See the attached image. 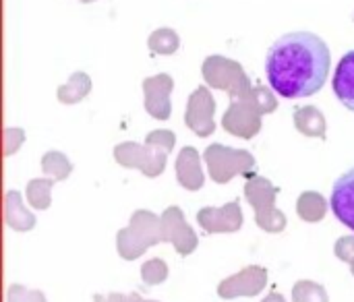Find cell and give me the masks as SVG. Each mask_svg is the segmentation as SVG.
<instances>
[{
	"instance_id": "16",
	"label": "cell",
	"mask_w": 354,
	"mask_h": 302,
	"mask_svg": "<svg viewBox=\"0 0 354 302\" xmlns=\"http://www.w3.org/2000/svg\"><path fill=\"white\" fill-rule=\"evenodd\" d=\"M6 222L12 230H19V232L31 230L35 226V218L23 207L21 197L15 191L6 193Z\"/></svg>"
},
{
	"instance_id": "29",
	"label": "cell",
	"mask_w": 354,
	"mask_h": 302,
	"mask_svg": "<svg viewBox=\"0 0 354 302\" xmlns=\"http://www.w3.org/2000/svg\"><path fill=\"white\" fill-rule=\"evenodd\" d=\"M353 276H354V263H353Z\"/></svg>"
},
{
	"instance_id": "1",
	"label": "cell",
	"mask_w": 354,
	"mask_h": 302,
	"mask_svg": "<svg viewBox=\"0 0 354 302\" xmlns=\"http://www.w3.org/2000/svg\"><path fill=\"white\" fill-rule=\"evenodd\" d=\"M266 73L272 89L282 97H309L326 85L330 75V48L315 33H286L270 48Z\"/></svg>"
},
{
	"instance_id": "18",
	"label": "cell",
	"mask_w": 354,
	"mask_h": 302,
	"mask_svg": "<svg viewBox=\"0 0 354 302\" xmlns=\"http://www.w3.org/2000/svg\"><path fill=\"white\" fill-rule=\"evenodd\" d=\"M297 211L305 222H319L328 211V203L319 193H303L299 197Z\"/></svg>"
},
{
	"instance_id": "8",
	"label": "cell",
	"mask_w": 354,
	"mask_h": 302,
	"mask_svg": "<svg viewBox=\"0 0 354 302\" xmlns=\"http://www.w3.org/2000/svg\"><path fill=\"white\" fill-rule=\"evenodd\" d=\"M214 110H216V102L209 93L207 87H199L191 93L189 97V106H187V116L185 122L187 126L197 133L199 137H207L216 131V122H214Z\"/></svg>"
},
{
	"instance_id": "10",
	"label": "cell",
	"mask_w": 354,
	"mask_h": 302,
	"mask_svg": "<svg viewBox=\"0 0 354 302\" xmlns=\"http://www.w3.org/2000/svg\"><path fill=\"white\" fill-rule=\"evenodd\" d=\"M199 226L207 234H220V232H236L243 226V214L239 201L226 203L224 207H205L197 214Z\"/></svg>"
},
{
	"instance_id": "7",
	"label": "cell",
	"mask_w": 354,
	"mask_h": 302,
	"mask_svg": "<svg viewBox=\"0 0 354 302\" xmlns=\"http://www.w3.org/2000/svg\"><path fill=\"white\" fill-rule=\"evenodd\" d=\"M203 77L207 85L224 89L234 97H243L247 91H251V83L243 66L224 56H209L203 62Z\"/></svg>"
},
{
	"instance_id": "9",
	"label": "cell",
	"mask_w": 354,
	"mask_h": 302,
	"mask_svg": "<svg viewBox=\"0 0 354 302\" xmlns=\"http://www.w3.org/2000/svg\"><path fill=\"white\" fill-rule=\"evenodd\" d=\"M162 232L164 240L172 243L176 253L187 257L197 247V236L191 230V226L185 222V214L178 207H168L162 216Z\"/></svg>"
},
{
	"instance_id": "30",
	"label": "cell",
	"mask_w": 354,
	"mask_h": 302,
	"mask_svg": "<svg viewBox=\"0 0 354 302\" xmlns=\"http://www.w3.org/2000/svg\"><path fill=\"white\" fill-rule=\"evenodd\" d=\"M83 2H89V0H83Z\"/></svg>"
},
{
	"instance_id": "5",
	"label": "cell",
	"mask_w": 354,
	"mask_h": 302,
	"mask_svg": "<svg viewBox=\"0 0 354 302\" xmlns=\"http://www.w3.org/2000/svg\"><path fill=\"white\" fill-rule=\"evenodd\" d=\"M278 187H274L268 178L251 176L245 185V197L255 207L257 226L266 232H282L286 228V216L276 209Z\"/></svg>"
},
{
	"instance_id": "26",
	"label": "cell",
	"mask_w": 354,
	"mask_h": 302,
	"mask_svg": "<svg viewBox=\"0 0 354 302\" xmlns=\"http://www.w3.org/2000/svg\"><path fill=\"white\" fill-rule=\"evenodd\" d=\"M336 257L346 261V263H354V236H344L336 243Z\"/></svg>"
},
{
	"instance_id": "25",
	"label": "cell",
	"mask_w": 354,
	"mask_h": 302,
	"mask_svg": "<svg viewBox=\"0 0 354 302\" xmlns=\"http://www.w3.org/2000/svg\"><path fill=\"white\" fill-rule=\"evenodd\" d=\"M8 302H46L41 292L25 290L23 286H12L8 290Z\"/></svg>"
},
{
	"instance_id": "28",
	"label": "cell",
	"mask_w": 354,
	"mask_h": 302,
	"mask_svg": "<svg viewBox=\"0 0 354 302\" xmlns=\"http://www.w3.org/2000/svg\"><path fill=\"white\" fill-rule=\"evenodd\" d=\"M261 302H286V301H284V296H282V294L272 292V294H268V299H263Z\"/></svg>"
},
{
	"instance_id": "14",
	"label": "cell",
	"mask_w": 354,
	"mask_h": 302,
	"mask_svg": "<svg viewBox=\"0 0 354 302\" xmlns=\"http://www.w3.org/2000/svg\"><path fill=\"white\" fill-rule=\"evenodd\" d=\"M176 178L189 191H199L203 187V172L199 166V153L193 147H185L176 160Z\"/></svg>"
},
{
	"instance_id": "19",
	"label": "cell",
	"mask_w": 354,
	"mask_h": 302,
	"mask_svg": "<svg viewBox=\"0 0 354 302\" xmlns=\"http://www.w3.org/2000/svg\"><path fill=\"white\" fill-rule=\"evenodd\" d=\"M89 89H91L89 77L83 75V73H77V75L71 77L68 85H62L58 89V97H60L62 104H75L77 100H81L83 95H87Z\"/></svg>"
},
{
	"instance_id": "11",
	"label": "cell",
	"mask_w": 354,
	"mask_h": 302,
	"mask_svg": "<svg viewBox=\"0 0 354 302\" xmlns=\"http://www.w3.org/2000/svg\"><path fill=\"white\" fill-rule=\"evenodd\" d=\"M268 272L263 267H245L232 278H226L218 286V294L222 299H236V296H255L266 288Z\"/></svg>"
},
{
	"instance_id": "6",
	"label": "cell",
	"mask_w": 354,
	"mask_h": 302,
	"mask_svg": "<svg viewBox=\"0 0 354 302\" xmlns=\"http://www.w3.org/2000/svg\"><path fill=\"white\" fill-rule=\"evenodd\" d=\"M205 162L212 178L218 185H226L232 176H249L255 170V158L245 149H230L226 145H209L205 149Z\"/></svg>"
},
{
	"instance_id": "17",
	"label": "cell",
	"mask_w": 354,
	"mask_h": 302,
	"mask_svg": "<svg viewBox=\"0 0 354 302\" xmlns=\"http://www.w3.org/2000/svg\"><path fill=\"white\" fill-rule=\"evenodd\" d=\"M295 124L301 133L309 137H324L326 133V122L319 110L315 108H301L295 112Z\"/></svg>"
},
{
	"instance_id": "12",
	"label": "cell",
	"mask_w": 354,
	"mask_h": 302,
	"mask_svg": "<svg viewBox=\"0 0 354 302\" xmlns=\"http://www.w3.org/2000/svg\"><path fill=\"white\" fill-rule=\"evenodd\" d=\"M172 77L170 75H156L143 81L145 91V110L158 118L166 120L170 118L172 106H170V93H172Z\"/></svg>"
},
{
	"instance_id": "3",
	"label": "cell",
	"mask_w": 354,
	"mask_h": 302,
	"mask_svg": "<svg viewBox=\"0 0 354 302\" xmlns=\"http://www.w3.org/2000/svg\"><path fill=\"white\" fill-rule=\"evenodd\" d=\"M276 97L266 87H253L243 97L230 104V108L224 114V129L236 137L251 139L261 129V114L276 110Z\"/></svg>"
},
{
	"instance_id": "24",
	"label": "cell",
	"mask_w": 354,
	"mask_h": 302,
	"mask_svg": "<svg viewBox=\"0 0 354 302\" xmlns=\"http://www.w3.org/2000/svg\"><path fill=\"white\" fill-rule=\"evenodd\" d=\"M141 278H143V282L149 284V286L162 284V282L168 278V265H166L162 259H151V261H147V263L141 267Z\"/></svg>"
},
{
	"instance_id": "13",
	"label": "cell",
	"mask_w": 354,
	"mask_h": 302,
	"mask_svg": "<svg viewBox=\"0 0 354 302\" xmlns=\"http://www.w3.org/2000/svg\"><path fill=\"white\" fill-rule=\"evenodd\" d=\"M332 211L344 226L354 230V168L336 180L332 191Z\"/></svg>"
},
{
	"instance_id": "4",
	"label": "cell",
	"mask_w": 354,
	"mask_h": 302,
	"mask_svg": "<svg viewBox=\"0 0 354 302\" xmlns=\"http://www.w3.org/2000/svg\"><path fill=\"white\" fill-rule=\"evenodd\" d=\"M158 243H164L162 218H156L151 211H145V209L135 211L129 228L120 230L118 238H116L118 253L127 261L141 257L149 247H153Z\"/></svg>"
},
{
	"instance_id": "22",
	"label": "cell",
	"mask_w": 354,
	"mask_h": 302,
	"mask_svg": "<svg viewBox=\"0 0 354 302\" xmlns=\"http://www.w3.org/2000/svg\"><path fill=\"white\" fill-rule=\"evenodd\" d=\"M292 299L295 302H328V292L315 282H297Z\"/></svg>"
},
{
	"instance_id": "2",
	"label": "cell",
	"mask_w": 354,
	"mask_h": 302,
	"mask_svg": "<svg viewBox=\"0 0 354 302\" xmlns=\"http://www.w3.org/2000/svg\"><path fill=\"white\" fill-rule=\"evenodd\" d=\"M174 147V133L153 131L147 135L145 145L120 143L114 149V158L124 168H139L145 176H160L166 166L168 151Z\"/></svg>"
},
{
	"instance_id": "27",
	"label": "cell",
	"mask_w": 354,
	"mask_h": 302,
	"mask_svg": "<svg viewBox=\"0 0 354 302\" xmlns=\"http://www.w3.org/2000/svg\"><path fill=\"white\" fill-rule=\"evenodd\" d=\"M95 302H156V301H143L139 294H108V296H95Z\"/></svg>"
},
{
	"instance_id": "20",
	"label": "cell",
	"mask_w": 354,
	"mask_h": 302,
	"mask_svg": "<svg viewBox=\"0 0 354 302\" xmlns=\"http://www.w3.org/2000/svg\"><path fill=\"white\" fill-rule=\"evenodd\" d=\"M41 170H44L48 176H52L54 180H64V178L71 174L73 166H71V162H68L62 153L50 151V153H46L44 160H41Z\"/></svg>"
},
{
	"instance_id": "23",
	"label": "cell",
	"mask_w": 354,
	"mask_h": 302,
	"mask_svg": "<svg viewBox=\"0 0 354 302\" xmlns=\"http://www.w3.org/2000/svg\"><path fill=\"white\" fill-rule=\"evenodd\" d=\"M149 48L158 54H172L178 48V37L172 29H158L149 37Z\"/></svg>"
},
{
	"instance_id": "15",
	"label": "cell",
	"mask_w": 354,
	"mask_h": 302,
	"mask_svg": "<svg viewBox=\"0 0 354 302\" xmlns=\"http://www.w3.org/2000/svg\"><path fill=\"white\" fill-rule=\"evenodd\" d=\"M332 85L336 97L354 112V50L340 60Z\"/></svg>"
},
{
	"instance_id": "21",
	"label": "cell",
	"mask_w": 354,
	"mask_h": 302,
	"mask_svg": "<svg viewBox=\"0 0 354 302\" xmlns=\"http://www.w3.org/2000/svg\"><path fill=\"white\" fill-rule=\"evenodd\" d=\"M50 191H52V180H31L27 185V199L35 209H48Z\"/></svg>"
}]
</instances>
